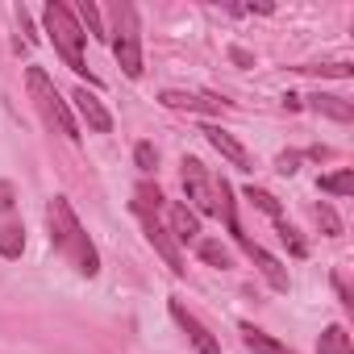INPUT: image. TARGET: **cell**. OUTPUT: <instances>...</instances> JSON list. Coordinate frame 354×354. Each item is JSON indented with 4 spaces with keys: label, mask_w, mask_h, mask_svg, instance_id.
<instances>
[{
    "label": "cell",
    "mask_w": 354,
    "mask_h": 354,
    "mask_svg": "<svg viewBox=\"0 0 354 354\" xmlns=\"http://www.w3.org/2000/svg\"><path fill=\"white\" fill-rule=\"evenodd\" d=\"M142 230H146V242L162 254V263L171 267V275H184V254H180V246H175V238H171V230L158 221V217H142Z\"/></svg>",
    "instance_id": "7"
},
{
    "label": "cell",
    "mask_w": 354,
    "mask_h": 354,
    "mask_svg": "<svg viewBox=\"0 0 354 354\" xmlns=\"http://www.w3.org/2000/svg\"><path fill=\"white\" fill-rule=\"evenodd\" d=\"M205 138H209V146L221 154V158H230L234 167H242V171H250L254 162H250V154H246V146L234 138V133H225L221 125H205Z\"/></svg>",
    "instance_id": "10"
},
{
    "label": "cell",
    "mask_w": 354,
    "mask_h": 354,
    "mask_svg": "<svg viewBox=\"0 0 354 354\" xmlns=\"http://www.w3.org/2000/svg\"><path fill=\"white\" fill-rule=\"evenodd\" d=\"M184 192H188V201H192L196 213L225 221L238 242L246 238V234L238 230V213H234V192H230V184L221 180V175H213L201 158H184Z\"/></svg>",
    "instance_id": "2"
},
{
    "label": "cell",
    "mask_w": 354,
    "mask_h": 354,
    "mask_svg": "<svg viewBox=\"0 0 354 354\" xmlns=\"http://www.w3.org/2000/svg\"><path fill=\"white\" fill-rule=\"evenodd\" d=\"M321 192H333V196H350V192H354V175H350V171H333V175H321Z\"/></svg>",
    "instance_id": "21"
},
{
    "label": "cell",
    "mask_w": 354,
    "mask_h": 354,
    "mask_svg": "<svg viewBox=\"0 0 354 354\" xmlns=\"http://www.w3.org/2000/svg\"><path fill=\"white\" fill-rule=\"evenodd\" d=\"M242 246H246V254H250V259L259 263L263 279H267V283H271L275 292H288V271L279 267V259H271V254H267L263 246H254V242H246V238H242Z\"/></svg>",
    "instance_id": "12"
},
{
    "label": "cell",
    "mask_w": 354,
    "mask_h": 354,
    "mask_svg": "<svg viewBox=\"0 0 354 354\" xmlns=\"http://www.w3.org/2000/svg\"><path fill=\"white\" fill-rule=\"evenodd\" d=\"M46 230H50V246L80 271V275H100V254H96V246H92V238L84 234V225H80V217H75V209H71V201L67 196H55L50 205H46Z\"/></svg>",
    "instance_id": "1"
},
{
    "label": "cell",
    "mask_w": 354,
    "mask_h": 354,
    "mask_svg": "<svg viewBox=\"0 0 354 354\" xmlns=\"http://www.w3.org/2000/svg\"><path fill=\"white\" fill-rule=\"evenodd\" d=\"M296 162H300V154H279V162H275V167H279L283 175H292V171H296Z\"/></svg>",
    "instance_id": "27"
},
{
    "label": "cell",
    "mask_w": 354,
    "mask_h": 354,
    "mask_svg": "<svg viewBox=\"0 0 354 354\" xmlns=\"http://www.w3.org/2000/svg\"><path fill=\"white\" fill-rule=\"evenodd\" d=\"M26 84H30V100H34V109L42 113V121H46L50 129H59L63 138L80 142V138H84V133H80V121L71 117V104H67L63 92L55 88V80H50L42 67H30V71H26Z\"/></svg>",
    "instance_id": "3"
},
{
    "label": "cell",
    "mask_w": 354,
    "mask_h": 354,
    "mask_svg": "<svg viewBox=\"0 0 354 354\" xmlns=\"http://www.w3.org/2000/svg\"><path fill=\"white\" fill-rule=\"evenodd\" d=\"M300 71H321V75H333V80H350V63H325V67H300Z\"/></svg>",
    "instance_id": "25"
},
{
    "label": "cell",
    "mask_w": 354,
    "mask_h": 354,
    "mask_svg": "<svg viewBox=\"0 0 354 354\" xmlns=\"http://www.w3.org/2000/svg\"><path fill=\"white\" fill-rule=\"evenodd\" d=\"M246 201H254V209H263L271 221H283V209H279V201H275L271 192H263V188L250 184V188H246Z\"/></svg>",
    "instance_id": "19"
},
{
    "label": "cell",
    "mask_w": 354,
    "mask_h": 354,
    "mask_svg": "<svg viewBox=\"0 0 354 354\" xmlns=\"http://www.w3.org/2000/svg\"><path fill=\"white\" fill-rule=\"evenodd\" d=\"M71 104H75V113L84 117V125H88L92 133H109V129H113V117H109V109L96 100V92H88V88H75Z\"/></svg>",
    "instance_id": "9"
},
{
    "label": "cell",
    "mask_w": 354,
    "mask_h": 354,
    "mask_svg": "<svg viewBox=\"0 0 354 354\" xmlns=\"http://www.w3.org/2000/svg\"><path fill=\"white\" fill-rule=\"evenodd\" d=\"M21 250H26L21 225H0V254H5V259H21Z\"/></svg>",
    "instance_id": "17"
},
{
    "label": "cell",
    "mask_w": 354,
    "mask_h": 354,
    "mask_svg": "<svg viewBox=\"0 0 354 354\" xmlns=\"http://www.w3.org/2000/svg\"><path fill=\"white\" fill-rule=\"evenodd\" d=\"M109 38H113V55H117L121 71L129 80H138L142 75V34H138V9L133 5H117V30Z\"/></svg>",
    "instance_id": "5"
},
{
    "label": "cell",
    "mask_w": 354,
    "mask_h": 354,
    "mask_svg": "<svg viewBox=\"0 0 354 354\" xmlns=\"http://www.w3.org/2000/svg\"><path fill=\"white\" fill-rule=\"evenodd\" d=\"M313 217H317V225L325 230V238H337V234H342V221H337V213H333L329 205H317Z\"/></svg>",
    "instance_id": "22"
},
{
    "label": "cell",
    "mask_w": 354,
    "mask_h": 354,
    "mask_svg": "<svg viewBox=\"0 0 354 354\" xmlns=\"http://www.w3.org/2000/svg\"><path fill=\"white\" fill-rule=\"evenodd\" d=\"M308 100V109L313 113H321V117H333V121H350L354 117V109H350V100H342V96H329V92H313V96H304Z\"/></svg>",
    "instance_id": "13"
},
{
    "label": "cell",
    "mask_w": 354,
    "mask_h": 354,
    "mask_svg": "<svg viewBox=\"0 0 354 354\" xmlns=\"http://www.w3.org/2000/svg\"><path fill=\"white\" fill-rule=\"evenodd\" d=\"M242 342H246L250 354H296V350H288L279 337H271V333H263V329H254V325H242Z\"/></svg>",
    "instance_id": "14"
},
{
    "label": "cell",
    "mask_w": 354,
    "mask_h": 354,
    "mask_svg": "<svg viewBox=\"0 0 354 354\" xmlns=\"http://www.w3.org/2000/svg\"><path fill=\"white\" fill-rule=\"evenodd\" d=\"M196 250H201V259H205L209 267H221V271H225V267L234 263V259H230V250H225L221 242H209V238H201V242H196Z\"/></svg>",
    "instance_id": "20"
},
{
    "label": "cell",
    "mask_w": 354,
    "mask_h": 354,
    "mask_svg": "<svg viewBox=\"0 0 354 354\" xmlns=\"http://www.w3.org/2000/svg\"><path fill=\"white\" fill-rule=\"evenodd\" d=\"M75 21H80V30H88L92 38H100V42L109 38V34H104V21H100V9L92 5V0H80V9H75Z\"/></svg>",
    "instance_id": "16"
},
{
    "label": "cell",
    "mask_w": 354,
    "mask_h": 354,
    "mask_svg": "<svg viewBox=\"0 0 354 354\" xmlns=\"http://www.w3.org/2000/svg\"><path fill=\"white\" fill-rule=\"evenodd\" d=\"M275 230H279V238H283V246H288V250H292L296 259H304V254H308V246H304V238H300V234H296V230H292L288 221H275Z\"/></svg>",
    "instance_id": "23"
},
{
    "label": "cell",
    "mask_w": 354,
    "mask_h": 354,
    "mask_svg": "<svg viewBox=\"0 0 354 354\" xmlns=\"http://www.w3.org/2000/svg\"><path fill=\"white\" fill-rule=\"evenodd\" d=\"M42 21H46V34H50L55 50H59V59H63L75 75H84V71H88V67H84V30H80L75 13L63 5V0H50V5L42 9Z\"/></svg>",
    "instance_id": "4"
},
{
    "label": "cell",
    "mask_w": 354,
    "mask_h": 354,
    "mask_svg": "<svg viewBox=\"0 0 354 354\" xmlns=\"http://www.w3.org/2000/svg\"><path fill=\"white\" fill-rule=\"evenodd\" d=\"M171 317H175V325L188 333V342H192L196 354H221V342H217V337H213V333H209L188 308H184V300H171Z\"/></svg>",
    "instance_id": "8"
},
{
    "label": "cell",
    "mask_w": 354,
    "mask_h": 354,
    "mask_svg": "<svg viewBox=\"0 0 354 354\" xmlns=\"http://www.w3.org/2000/svg\"><path fill=\"white\" fill-rule=\"evenodd\" d=\"M167 221H171L175 242H201V221L188 205H167Z\"/></svg>",
    "instance_id": "11"
},
{
    "label": "cell",
    "mask_w": 354,
    "mask_h": 354,
    "mask_svg": "<svg viewBox=\"0 0 354 354\" xmlns=\"http://www.w3.org/2000/svg\"><path fill=\"white\" fill-rule=\"evenodd\" d=\"M9 209H13V184L0 180V213H9Z\"/></svg>",
    "instance_id": "26"
},
{
    "label": "cell",
    "mask_w": 354,
    "mask_h": 354,
    "mask_svg": "<svg viewBox=\"0 0 354 354\" xmlns=\"http://www.w3.org/2000/svg\"><path fill=\"white\" fill-rule=\"evenodd\" d=\"M321 354H350V337H346V329L342 325H329L325 333H321V346H317Z\"/></svg>",
    "instance_id": "18"
},
{
    "label": "cell",
    "mask_w": 354,
    "mask_h": 354,
    "mask_svg": "<svg viewBox=\"0 0 354 354\" xmlns=\"http://www.w3.org/2000/svg\"><path fill=\"white\" fill-rule=\"evenodd\" d=\"M158 100H162L167 109H180V113H205V117L230 109V100H221V96H209V92H184V88H167Z\"/></svg>",
    "instance_id": "6"
},
{
    "label": "cell",
    "mask_w": 354,
    "mask_h": 354,
    "mask_svg": "<svg viewBox=\"0 0 354 354\" xmlns=\"http://www.w3.org/2000/svg\"><path fill=\"white\" fill-rule=\"evenodd\" d=\"M158 209H162V192L150 188V184H138L133 188V213L138 217H158Z\"/></svg>",
    "instance_id": "15"
},
{
    "label": "cell",
    "mask_w": 354,
    "mask_h": 354,
    "mask_svg": "<svg viewBox=\"0 0 354 354\" xmlns=\"http://www.w3.org/2000/svg\"><path fill=\"white\" fill-rule=\"evenodd\" d=\"M133 158H138V167H142V171H154V162H158V154H154V146H150V142H138V146H133Z\"/></svg>",
    "instance_id": "24"
}]
</instances>
